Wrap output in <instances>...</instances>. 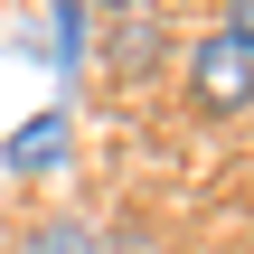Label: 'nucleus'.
Here are the masks:
<instances>
[{"instance_id":"1","label":"nucleus","mask_w":254,"mask_h":254,"mask_svg":"<svg viewBox=\"0 0 254 254\" xmlns=\"http://www.w3.org/2000/svg\"><path fill=\"white\" fill-rule=\"evenodd\" d=\"M189 94H198V113H245L254 104V38H236L226 19L189 47Z\"/></svg>"},{"instance_id":"2","label":"nucleus","mask_w":254,"mask_h":254,"mask_svg":"<svg viewBox=\"0 0 254 254\" xmlns=\"http://www.w3.org/2000/svg\"><path fill=\"white\" fill-rule=\"evenodd\" d=\"M66 141H75V132H66V104H57V113H28V123L0 141V170H9V179H47V170H66Z\"/></svg>"},{"instance_id":"3","label":"nucleus","mask_w":254,"mask_h":254,"mask_svg":"<svg viewBox=\"0 0 254 254\" xmlns=\"http://www.w3.org/2000/svg\"><path fill=\"white\" fill-rule=\"evenodd\" d=\"M160 47H170V38H160V19H151V9H132V19H113V28H104L113 75H151V66H160Z\"/></svg>"},{"instance_id":"4","label":"nucleus","mask_w":254,"mask_h":254,"mask_svg":"<svg viewBox=\"0 0 254 254\" xmlns=\"http://www.w3.org/2000/svg\"><path fill=\"white\" fill-rule=\"evenodd\" d=\"M47 19H57V66L75 75V66H85V28H94V9H85V0H57Z\"/></svg>"},{"instance_id":"5","label":"nucleus","mask_w":254,"mask_h":254,"mask_svg":"<svg viewBox=\"0 0 254 254\" xmlns=\"http://www.w3.org/2000/svg\"><path fill=\"white\" fill-rule=\"evenodd\" d=\"M28 254H94V245H85V226H66V217H57V226H38V236H28Z\"/></svg>"},{"instance_id":"6","label":"nucleus","mask_w":254,"mask_h":254,"mask_svg":"<svg viewBox=\"0 0 254 254\" xmlns=\"http://www.w3.org/2000/svg\"><path fill=\"white\" fill-rule=\"evenodd\" d=\"M226 28H236V38H254V0H226Z\"/></svg>"}]
</instances>
